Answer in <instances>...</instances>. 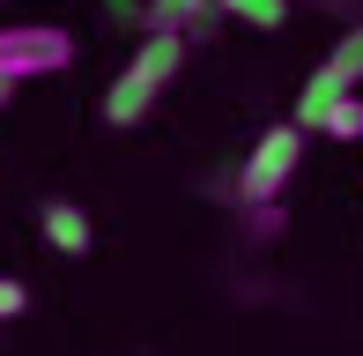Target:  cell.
<instances>
[{
	"label": "cell",
	"mask_w": 363,
	"mask_h": 356,
	"mask_svg": "<svg viewBox=\"0 0 363 356\" xmlns=\"http://www.w3.org/2000/svg\"><path fill=\"white\" fill-rule=\"evenodd\" d=\"M296 164H304V126L296 119L267 126V134L252 141V156H245V171H238V208H274L289 193Z\"/></svg>",
	"instance_id": "obj_2"
},
{
	"label": "cell",
	"mask_w": 363,
	"mask_h": 356,
	"mask_svg": "<svg viewBox=\"0 0 363 356\" xmlns=\"http://www.w3.org/2000/svg\"><path fill=\"white\" fill-rule=\"evenodd\" d=\"M178 67H186V38L178 30H148L134 45V60L104 82V126H141L156 111V96L178 82Z\"/></svg>",
	"instance_id": "obj_1"
},
{
	"label": "cell",
	"mask_w": 363,
	"mask_h": 356,
	"mask_svg": "<svg viewBox=\"0 0 363 356\" xmlns=\"http://www.w3.org/2000/svg\"><path fill=\"white\" fill-rule=\"evenodd\" d=\"M60 67H74V38L60 23H0V82H30Z\"/></svg>",
	"instance_id": "obj_4"
},
{
	"label": "cell",
	"mask_w": 363,
	"mask_h": 356,
	"mask_svg": "<svg viewBox=\"0 0 363 356\" xmlns=\"http://www.w3.org/2000/svg\"><path fill=\"white\" fill-rule=\"evenodd\" d=\"M23 312H30V289L15 274H0V319H23Z\"/></svg>",
	"instance_id": "obj_10"
},
{
	"label": "cell",
	"mask_w": 363,
	"mask_h": 356,
	"mask_svg": "<svg viewBox=\"0 0 363 356\" xmlns=\"http://www.w3.org/2000/svg\"><path fill=\"white\" fill-rule=\"evenodd\" d=\"M38 230H45V245L67 252V260H82V252H89V238H96L82 201H45V208H38Z\"/></svg>",
	"instance_id": "obj_5"
},
{
	"label": "cell",
	"mask_w": 363,
	"mask_h": 356,
	"mask_svg": "<svg viewBox=\"0 0 363 356\" xmlns=\"http://www.w3.org/2000/svg\"><path fill=\"white\" fill-rule=\"evenodd\" d=\"M148 30H178V38H186V30H201L208 15H223V0H148Z\"/></svg>",
	"instance_id": "obj_6"
},
{
	"label": "cell",
	"mask_w": 363,
	"mask_h": 356,
	"mask_svg": "<svg viewBox=\"0 0 363 356\" xmlns=\"http://www.w3.org/2000/svg\"><path fill=\"white\" fill-rule=\"evenodd\" d=\"M245 223H252V245H274V230H282V201H274V208H245Z\"/></svg>",
	"instance_id": "obj_9"
},
{
	"label": "cell",
	"mask_w": 363,
	"mask_h": 356,
	"mask_svg": "<svg viewBox=\"0 0 363 356\" xmlns=\"http://www.w3.org/2000/svg\"><path fill=\"white\" fill-rule=\"evenodd\" d=\"M311 8H349V0H311Z\"/></svg>",
	"instance_id": "obj_12"
},
{
	"label": "cell",
	"mask_w": 363,
	"mask_h": 356,
	"mask_svg": "<svg viewBox=\"0 0 363 356\" xmlns=\"http://www.w3.org/2000/svg\"><path fill=\"white\" fill-rule=\"evenodd\" d=\"M319 134L326 141H363V96H341V104L319 119Z\"/></svg>",
	"instance_id": "obj_8"
},
{
	"label": "cell",
	"mask_w": 363,
	"mask_h": 356,
	"mask_svg": "<svg viewBox=\"0 0 363 356\" xmlns=\"http://www.w3.org/2000/svg\"><path fill=\"white\" fill-rule=\"evenodd\" d=\"M8 104H15V82H0V111H8Z\"/></svg>",
	"instance_id": "obj_11"
},
{
	"label": "cell",
	"mask_w": 363,
	"mask_h": 356,
	"mask_svg": "<svg viewBox=\"0 0 363 356\" xmlns=\"http://www.w3.org/2000/svg\"><path fill=\"white\" fill-rule=\"evenodd\" d=\"M356 89H363V23L341 30V38H334V52L319 60V74L296 89V126L311 134V126H319L326 111L341 104V96H356Z\"/></svg>",
	"instance_id": "obj_3"
},
{
	"label": "cell",
	"mask_w": 363,
	"mask_h": 356,
	"mask_svg": "<svg viewBox=\"0 0 363 356\" xmlns=\"http://www.w3.org/2000/svg\"><path fill=\"white\" fill-rule=\"evenodd\" d=\"M223 15L245 23V30H282L289 23V0H223Z\"/></svg>",
	"instance_id": "obj_7"
}]
</instances>
